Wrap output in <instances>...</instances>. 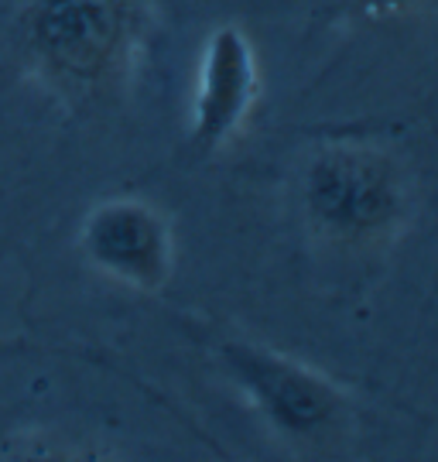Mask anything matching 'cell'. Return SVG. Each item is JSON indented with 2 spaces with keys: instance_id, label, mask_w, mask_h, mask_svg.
I'll return each mask as SVG.
<instances>
[{
  "instance_id": "cell-1",
  "label": "cell",
  "mask_w": 438,
  "mask_h": 462,
  "mask_svg": "<svg viewBox=\"0 0 438 462\" xmlns=\"http://www.w3.org/2000/svg\"><path fill=\"white\" fill-rule=\"evenodd\" d=\"M302 219L322 244L377 250L394 244L411 219V185L387 151L332 141L309 154L298 179Z\"/></svg>"
},
{
  "instance_id": "cell-2",
  "label": "cell",
  "mask_w": 438,
  "mask_h": 462,
  "mask_svg": "<svg viewBox=\"0 0 438 462\" xmlns=\"http://www.w3.org/2000/svg\"><path fill=\"white\" fill-rule=\"evenodd\" d=\"M219 364L247 408L281 442L325 446L349 421L353 401L346 387L292 353L254 339H227Z\"/></svg>"
},
{
  "instance_id": "cell-3",
  "label": "cell",
  "mask_w": 438,
  "mask_h": 462,
  "mask_svg": "<svg viewBox=\"0 0 438 462\" xmlns=\"http://www.w3.org/2000/svg\"><path fill=\"white\" fill-rule=\"evenodd\" d=\"M134 0H28L24 38L38 69L65 89L114 79L134 49Z\"/></svg>"
},
{
  "instance_id": "cell-4",
  "label": "cell",
  "mask_w": 438,
  "mask_h": 462,
  "mask_svg": "<svg viewBox=\"0 0 438 462\" xmlns=\"http://www.w3.org/2000/svg\"><path fill=\"white\" fill-rule=\"evenodd\" d=\"M86 264L130 291L154 295L175 271V233L168 216L137 196H114L93 206L79 230Z\"/></svg>"
},
{
  "instance_id": "cell-5",
  "label": "cell",
  "mask_w": 438,
  "mask_h": 462,
  "mask_svg": "<svg viewBox=\"0 0 438 462\" xmlns=\"http://www.w3.org/2000/svg\"><path fill=\"white\" fill-rule=\"evenodd\" d=\"M260 99V66L250 34L240 24H219L206 34L195 66L192 110H189V144L195 154L212 158L227 151Z\"/></svg>"
},
{
  "instance_id": "cell-6",
  "label": "cell",
  "mask_w": 438,
  "mask_h": 462,
  "mask_svg": "<svg viewBox=\"0 0 438 462\" xmlns=\"http://www.w3.org/2000/svg\"><path fill=\"white\" fill-rule=\"evenodd\" d=\"M359 4L367 14L374 17H401V14H411L415 7H422L424 0H353Z\"/></svg>"
}]
</instances>
